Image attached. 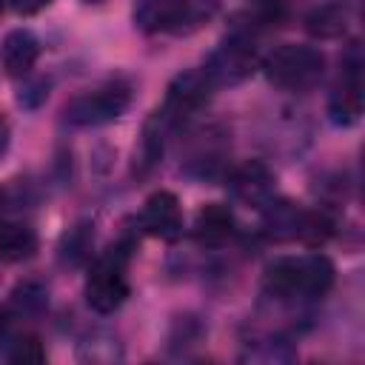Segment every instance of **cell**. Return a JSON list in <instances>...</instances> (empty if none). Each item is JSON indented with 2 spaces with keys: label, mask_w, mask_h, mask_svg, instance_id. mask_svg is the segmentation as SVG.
<instances>
[{
  "label": "cell",
  "mask_w": 365,
  "mask_h": 365,
  "mask_svg": "<svg viewBox=\"0 0 365 365\" xmlns=\"http://www.w3.org/2000/svg\"><path fill=\"white\" fill-rule=\"evenodd\" d=\"M262 68L268 83L282 91H311L325 74V54L314 46L285 43L265 57Z\"/></svg>",
  "instance_id": "obj_1"
},
{
  "label": "cell",
  "mask_w": 365,
  "mask_h": 365,
  "mask_svg": "<svg viewBox=\"0 0 365 365\" xmlns=\"http://www.w3.org/2000/svg\"><path fill=\"white\" fill-rule=\"evenodd\" d=\"M131 242H114L97 262L91 265V274L86 279V302L97 314H114L125 297H128V279H125V265H128Z\"/></svg>",
  "instance_id": "obj_2"
},
{
  "label": "cell",
  "mask_w": 365,
  "mask_h": 365,
  "mask_svg": "<svg viewBox=\"0 0 365 365\" xmlns=\"http://www.w3.org/2000/svg\"><path fill=\"white\" fill-rule=\"evenodd\" d=\"M259 66L257 48H254V26H234L225 40L211 51V57L205 60L202 71L211 80L214 88L220 86H237L242 80H248Z\"/></svg>",
  "instance_id": "obj_3"
},
{
  "label": "cell",
  "mask_w": 365,
  "mask_h": 365,
  "mask_svg": "<svg viewBox=\"0 0 365 365\" xmlns=\"http://www.w3.org/2000/svg\"><path fill=\"white\" fill-rule=\"evenodd\" d=\"M128 106H131V86L125 80H111L71 97L63 108V117L74 128H91L117 120Z\"/></svg>",
  "instance_id": "obj_4"
},
{
  "label": "cell",
  "mask_w": 365,
  "mask_h": 365,
  "mask_svg": "<svg viewBox=\"0 0 365 365\" xmlns=\"http://www.w3.org/2000/svg\"><path fill=\"white\" fill-rule=\"evenodd\" d=\"M217 88L211 86V80L205 77L202 68H191V71H182L171 80L168 86V94L163 100V106L157 108L174 128H182L214 94Z\"/></svg>",
  "instance_id": "obj_5"
},
{
  "label": "cell",
  "mask_w": 365,
  "mask_h": 365,
  "mask_svg": "<svg viewBox=\"0 0 365 365\" xmlns=\"http://www.w3.org/2000/svg\"><path fill=\"white\" fill-rule=\"evenodd\" d=\"M328 114L336 125H351L362 114V57L359 43H351V48L342 57V74L339 83L328 100Z\"/></svg>",
  "instance_id": "obj_6"
},
{
  "label": "cell",
  "mask_w": 365,
  "mask_h": 365,
  "mask_svg": "<svg viewBox=\"0 0 365 365\" xmlns=\"http://www.w3.org/2000/svg\"><path fill=\"white\" fill-rule=\"evenodd\" d=\"M225 185H228V194L248 208H262L265 202L274 200V174L259 160H245L237 168H231L225 177Z\"/></svg>",
  "instance_id": "obj_7"
},
{
  "label": "cell",
  "mask_w": 365,
  "mask_h": 365,
  "mask_svg": "<svg viewBox=\"0 0 365 365\" xmlns=\"http://www.w3.org/2000/svg\"><path fill=\"white\" fill-rule=\"evenodd\" d=\"M140 228L151 237H160V240H177L182 234V208H180V200L174 191H154L143 211H140Z\"/></svg>",
  "instance_id": "obj_8"
},
{
  "label": "cell",
  "mask_w": 365,
  "mask_h": 365,
  "mask_svg": "<svg viewBox=\"0 0 365 365\" xmlns=\"http://www.w3.org/2000/svg\"><path fill=\"white\" fill-rule=\"evenodd\" d=\"M191 14V0H134V26L145 34H163L180 29Z\"/></svg>",
  "instance_id": "obj_9"
},
{
  "label": "cell",
  "mask_w": 365,
  "mask_h": 365,
  "mask_svg": "<svg viewBox=\"0 0 365 365\" xmlns=\"http://www.w3.org/2000/svg\"><path fill=\"white\" fill-rule=\"evenodd\" d=\"M40 57V40L29 31V29H14L3 37V46H0V60H3V68L6 74L11 77H26L34 63Z\"/></svg>",
  "instance_id": "obj_10"
},
{
  "label": "cell",
  "mask_w": 365,
  "mask_h": 365,
  "mask_svg": "<svg viewBox=\"0 0 365 365\" xmlns=\"http://www.w3.org/2000/svg\"><path fill=\"white\" fill-rule=\"evenodd\" d=\"M262 231L277 242L299 240V228L305 220V208L291 200H271L262 205Z\"/></svg>",
  "instance_id": "obj_11"
},
{
  "label": "cell",
  "mask_w": 365,
  "mask_h": 365,
  "mask_svg": "<svg viewBox=\"0 0 365 365\" xmlns=\"http://www.w3.org/2000/svg\"><path fill=\"white\" fill-rule=\"evenodd\" d=\"M225 134L220 131H205L200 134V140L194 143V148L188 151V160H185V171L200 177V180H211L222 171L225 165Z\"/></svg>",
  "instance_id": "obj_12"
},
{
  "label": "cell",
  "mask_w": 365,
  "mask_h": 365,
  "mask_svg": "<svg viewBox=\"0 0 365 365\" xmlns=\"http://www.w3.org/2000/svg\"><path fill=\"white\" fill-rule=\"evenodd\" d=\"M194 237L202 245H222L234 237V214L228 205L220 202H208L200 208L197 220H194Z\"/></svg>",
  "instance_id": "obj_13"
},
{
  "label": "cell",
  "mask_w": 365,
  "mask_h": 365,
  "mask_svg": "<svg viewBox=\"0 0 365 365\" xmlns=\"http://www.w3.org/2000/svg\"><path fill=\"white\" fill-rule=\"evenodd\" d=\"M334 262L325 254H305L299 257V282H302V299H319L334 285Z\"/></svg>",
  "instance_id": "obj_14"
},
{
  "label": "cell",
  "mask_w": 365,
  "mask_h": 365,
  "mask_svg": "<svg viewBox=\"0 0 365 365\" xmlns=\"http://www.w3.org/2000/svg\"><path fill=\"white\" fill-rule=\"evenodd\" d=\"M37 251V234L34 228L14 222V220H3L0 222V257L6 262H23L29 257H34Z\"/></svg>",
  "instance_id": "obj_15"
},
{
  "label": "cell",
  "mask_w": 365,
  "mask_h": 365,
  "mask_svg": "<svg viewBox=\"0 0 365 365\" xmlns=\"http://www.w3.org/2000/svg\"><path fill=\"white\" fill-rule=\"evenodd\" d=\"M345 9L339 3H322V6H314L308 14H305V29L311 37L317 40H334V37H342L345 31Z\"/></svg>",
  "instance_id": "obj_16"
},
{
  "label": "cell",
  "mask_w": 365,
  "mask_h": 365,
  "mask_svg": "<svg viewBox=\"0 0 365 365\" xmlns=\"http://www.w3.org/2000/svg\"><path fill=\"white\" fill-rule=\"evenodd\" d=\"M9 305L17 317H37L48 308V288L40 279H23L14 285Z\"/></svg>",
  "instance_id": "obj_17"
},
{
  "label": "cell",
  "mask_w": 365,
  "mask_h": 365,
  "mask_svg": "<svg viewBox=\"0 0 365 365\" xmlns=\"http://www.w3.org/2000/svg\"><path fill=\"white\" fill-rule=\"evenodd\" d=\"M91 242H94V234H91V225L80 222L74 225L63 242H60V259L66 265H83L88 257H91Z\"/></svg>",
  "instance_id": "obj_18"
},
{
  "label": "cell",
  "mask_w": 365,
  "mask_h": 365,
  "mask_svg": "<svg viewBox=\"0 0 365 365\" xmlns=\"http://www.w3.org/2000/svg\"><path fill=\"white\" fill-rule=\"evenodd\" d=\"M80 356L91 359V362H114V359H123V348H120V342L114 336L94 334L86 342H80Z\"/></svg>",
  "instance_id": "obj_19"
},
{
  "label": "cell",
  "mask_w": 365,
  "mask_h": 365,
  "mask_svg": "<svg viewBox=\"0 0 365 365\" xmlns=\"http://www.w3.org/2000/svg\"><path fill=\"white\" fill-rule=\"evenodd\" d=\"M334 234V222L328 220L325 211H308L305 208V220H302V228H299V242L317 248L322 242H328V237Z\"/></svg>",
  "instance_id": "obj_20"
},
{
  "label": "cell",
  "mask_w": 365,
  "mask_h": 365,
  "mask_svg": "<svg viewBox=\"0 0 365 365\" xmlns=\"http://www.w3.org/2000/svg\"><path fill=\"white\" fill-rule=\"evenodd\" d=\"M11 362H43L46 359V348L37 336H17L6 354Z\"/></svg>",
  "instance_id": "obj_21"
},
{
  "label": "cell",
  "mask_w": 365,
  "mask_h": 365,
  "mask_svg": "<svg viewBox=\"0 0 365 365\" xmlns=\"http://www.w3.org/2000/svg\"><path fill=\"white\" fill-rule=\"evenodd\" d=\"M9 3H11V9H14L17 14H23V17L37 14V11H43L46 6H51V0H9Z\"/></svg>",
  "instance_id": "obj_22"
},
{
  "label": "cell",
  "mask_w": 365,
  "mask_h": 365,
  "mask_svg": "<svg viewBox=\"0 0 365 365\" xmlns=\"http://www.w3.org/2000/svg\"><path fill=\"white\" fill-rule=\"evenodd\" d=\"M251 3L259 9V17L262 20H274L282 11V0H251Z\"/></svg>",
  "instance_id": "obj_23"
},
{
  "label": "cell",
  "mask_w": 365,
  "mask_h": 365,
  "mask_svg": "<svg viewBox=\"0 0 365 365\" xmlns=\"http://www.w3.org/2000/svg\"><path fill=\"white\" fill-rule=\"evenodd\" d=\"M9 140H11V131H9V123L0 117V157L6 154V148H9Z\"/></svg>",
  "instance_id": "obj_24"
},
{
  "label": "cell",
  "mask_w": 365,
  "mask_h": 365,
  "mask_svg": "<svg viewBox=\"0 0 365 365\" xmlns=\"http://www.w3.org/2000/svg\"><path fill=\"white\" fill-rule=\"evenodd\" d=\"M9 220V194L0 188V222Z\"/></svg>",
  "instance_id": "obj_25"
},
{
  "label": "cell",
  "mask_w": 365,
  "mask_h": 365,
  "mask_svg": "<svg viewBox=\"0 0 365 365\" xmlns=\"http://www.w3.org/2000/svg\"><path fill=\"white\" fill-rule=\"evenodd\" d=\"M86 3H100V0H86Z\"/></svg>",
  "instance_id": "obj_26"
},
{
  "label": "cell",
  "mask_w": 365,
  "mask_h": 365,
  "mask_svg": "<svg viewBox=\"0 0 365 365\" xmlns=\"http://www.w3.org/2000/svg\"><path fill=\"white\" fill-rule=\"evenodd\" d=\"M211 3H214V0H211Z\"/></svg>",
  "instance_id": "obj_27"
}]
</instances>
